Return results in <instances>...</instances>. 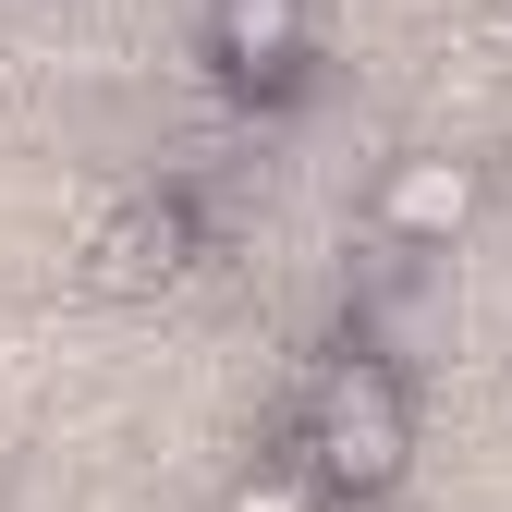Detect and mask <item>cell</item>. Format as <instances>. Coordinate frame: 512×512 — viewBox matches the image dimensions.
<instances>
[{
	"instance_id": "obj_4",
	"label": "cell",
	"mask_w": 512,
	"mask_h": 512,
	"mask_svg": "<svg viewBox=\"0 0 512 512\" xmlns=\"http://www.w3.org/2000/svg\"><path fill=\"white\" fill-rule=\"evenodd\" d=\"M208 61L232 86H293L305 74V0H208Z\"/></svg>"
},
{
	"instance_id": "obj_1",
	"label": "cell",
	"mask_w": 512,
	"mask_h": 512,
	"mask_svg": "<svg viewBox=\"0 0 512 512\" xmlns=\"http://www.w3.org/2000/svg\"><path fill=\"white\" fill-rule=\"evenodd\" d=\"M415 464V415H403V378L378 354H342L330 378L305 391V476L330 500H391Z\"/></svg>"
},
{
	"instance_id": "obj_3",
	"label": "cell",
	"mask_w": 512,
	"mask_h": 512,
	"mask_svg": "<svg viewBox=\"0 0 512 512\" xmlns=\"http://www.w3.org/2000/svg\"><path fill=\"white\" fill-rule=\"evenodd\" d=\"M183 208L171 196H135V208H110L98 232H86V293H159V281H183Z\"/></svg>"
},
{
	"instance_id": "obj_5",
	"label": "cell",
	"mask_w": 512,
	"mask_h": 512,
	"mask_svg": "<svg viewBox=\"0 0 512 512\" xmlns=\"http://www.w3.org/2000/svg\"><path fill=\"white\" fill-rule=\"evenodd\" d=\"M220 512H330V488H317V476H244Z\"/></svg>"
},
{
	"instance_id": "obj_2",
	"label": "cell",
	"mask_w": 512,
	"mask_h": 512,
	"mask_svg": "<svg viewBox=\"0 0 512 512\" xmlns=\"http://www.w3.org/2000/svg\"><path fill=\"white\" fill-rule=\"evenodd\" d=\"M464 220H476V159L403 147L391 171H378V232H391V244H452Z\"/></svg>"
}]
</instances>
